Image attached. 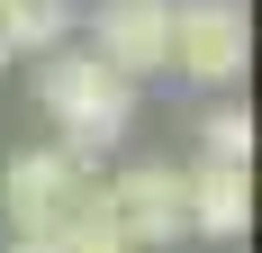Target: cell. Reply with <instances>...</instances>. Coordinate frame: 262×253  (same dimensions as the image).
Instances as JSON below:
<instances>
[{
	"instance_id": "obj_2",
	"label": "cell",
	"mask_w": 262,
	"mask_h": 253,
	"mask_svg": "<svg viewBox=\"0 0 262 253\" xmlns=\"http://www.w3.org/2000/svg\"><path fill=\"white\" fill-rule=\"evenodd\" d=\"M73 46L100 54L118 81H163L172 64H163V46H172V0H91L73 18Z\"/></svg>"
},
{
	"instance_id": "obj_9",
	"label": "cell",
	"mask_w": 262,
	"mask_h": 253,
	"mask_svg": "<svg viewBox=\"0 0 262 253\" xmlns=\"http://www.w3.org/2000/svg\"><path fill=\"white\" fill-rule=\"evenodd\" d=\"M199 154H208V163H253V109L217 100L208 118H199Z\"/></svg>"
},
{
	"instance_id": "obj_3",
	"label": "cell",
	"mask_w": 262,
	"mask_h": 253,
	"mask_svg": "<svg viewBox=\"0 0 262 253\" xmlns=\"http://www.w3.org/2000/svg\"><path fill=\"white\" fill-rule=\"evenodd\" d=\"M163 64H172L181 81H199V91L244 81V64H253L244 0H172V46H163Z\"/></svg>"
},
{
	"instance_id": "obj_11",
	"label": "cell",
	"mask_w": 262,
	"mask_h": 253,
	"mask_svg": "<svg viewBox=\"0 0 262 253\" xmlns=\"http://www.w3.org/2000/svg\"><path fill=\"white\" fill-rule=\"evenodd\" d=\"M0 73H9V46H0Z\"/></svg>"
},
{
	"instance_id": "obj_4",
	"label": "cell",
	"mask_w": 262,
	"mask_h": 253,
	"mask_svg": "<svg viewBox=\"0 0 262 253\" xmlns=\"http://www.w3.org/2000/svg\"><path fill=\"white\" fill-rule=\"evenodd\" d=\"M91 181H100V163L73 154V145H27V154H9V172H0V217H9V235H54L63 208H73Z\"/></svg>"
},
{
	"instance_id": "obj_8",
	"label": "cell",
	"mask_w": 262,
	"mask_h": 253,
	"mask_svg": "<svg viewBox=\"0 0 262 253\" xmlns=\"http://www.w3.org/2000/svg\"><path fill=\"white\" fill-rule=\"evenodd\" d=\"M46 244H54V253H136L127 226H118V208H108V181H91V190L63 208V226H54Z\"/></svg>"
},
{
	"instance_id": "obj_7",
	"label": "cell",
	"mask_w": 262,
	"mask_h": 253,
	"mask_svg": "<svg viewBox=\"0 0 262 253\" xmlns=\"http://www.w3.org/2000/svg\"><path fill=\"white\" fill-rule=\"evenodd\" d=\"M73 18H81V0H0V46H9V64H36V54L73 46Z\"/></svg>"
},
{
	"instance_id": "obj_6",
	"label": "cell",
	"mask_w": 262,
	"mask_h": 253,
	"mask_svg": "<svg viewBox=\"0 0 262 253\" xmlns=\"http://www.w3.org/2000/svg\"><path fill=\"white\" fill-rule=\"evenodd\" d=\"M181 208H190V235L208 244H235L253 226V163H181Z\"/></svg>"
},
{
	"instance_id": "obj_5",
	"label": "cell",
	"mask_w": 262,
	"mask_h": 253,
	"mask_svg": "<svg viewBox=\"0 0 262 253\" xmlns=\"http://www.w3.org/2000/svg\"><path fill=\"white\" fill-rule=\"evenodd\" d=\"M108 181V208H118V226H127L136 253H163L190 235V208H181V163H163V154H136V163H118Z\"/></svg>"
},
{
	"instance_id": "obj_10",
	"label": "cell",
	"mask_w": 262,
	"mask_h": 253,
	"mask_svg": "<svg viewBox=\"0 0 262 253\" xmlns=\"http://www.w3.org/2000/svg\"><path fill=\"white\" fill-rule=\"evenodd\" d=\"M9 253H54V244H46V235H9Z\"/></svg>"
},
{
	"instance_id": "obj_1",
	"label": "cell",
	"mask_w": 262,
	"mask_h": 253,
	"mask_svg": "<svg viewBox=\"0 0 262 253\" xmlns=\"http://www.w3.org/2000/svg\"><path fill=\"white\" fill-rule=\"evenodd\" d=\"M36 109H46L54 145H73V154L100 163V154L127 145V126H136V81H118L100 54H81V46H54V54H36Z\"/></svg>"
}]
</instances>
